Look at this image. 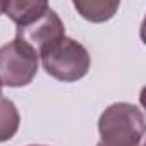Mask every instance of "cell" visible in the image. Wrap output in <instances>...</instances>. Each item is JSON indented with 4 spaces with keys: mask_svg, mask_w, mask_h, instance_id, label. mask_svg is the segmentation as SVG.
Returning a JSON list of instances; mask_svg holds the SVG:
<instances>
[{
    "mask_svg": "<svg viewBox=\"0 0 146 146\" xmlns=\"http://www.w3.org/2000/svg\"><path fill=\"white\" fill-rule=\"evenodd\" d=\"M144 115L139 107L125 102L112 103L98 119L102 141L96 146H143Z\"/></svg>",
    "mask_w": 146,
    "mask_h": 146,
    "instance_id": "1",
    "label": "cell"
},
{
    "mask_svg": "<svg viewBox=\"0 0 146 146\" xmlns=\"http://www.w3.org/2000/svg\"><path fill=\"white\" fill-rule=\"evenodd\" d=\"M46 74L62 83H76L83 79L91 67V57L84 45L64 36L40 53Z\"/></svg>",
    "mask_w": 146,
    "mask_h": 146,
    "instance_id": "2",
    "label": "cell"
},
{
    "mask_svg": "<svg viewBox=\"0 0 146 146\" xmlns=\"http://www.w3.org/2000/svg\"><path fill=\"white\" fill-rule=\"evenodd\" d=\"M38 65V52L17 38L0 46V81L5 86H28L36 76Z\"/></svg>",
    "mask_w": 146,
    "mask_h": 146,
    "instance_id": "3",
    "label": "cell"
},
{
    "mask_svg": "<svg viewBox=\"0 0 146 146\" xmlns=\"http://www.w3.org/2000/svg\"><path fill=\"white\" fill-rule=\"evenodd\" d=\"M64 36H65V26L52 7H48L45 14L38 17L35 23L16 29V38L35 48L38 55L55 41L62 40Z\"/></svg>",
    "mask_w": 146,
    "mask_h": 146,
    "instance_id": "4",
    "label": "cell"
},
{
    "mask_svg": "<svg viewBox=\"0 0 146 146\" xmlns=\"http://www.w3.org/2000/svg\"><path fill=\"white\" fill-rule=\"evenodd\" d=\"M50 5L43 0H9L4 2V14L16 23L17 28L35 23Z\"/></svg>",
    "mask_w": 146,
    "mask_h": 146,
    "instance_id": "5",
    "label": "cell"
},
{
    "mask_svg": "<svg viewBox=\"0 0 146 146\" xmlns=\"http://www.w3.org/2000/svg\"><path fill=\"white\" fill-rule=\"evenodd\" d=\"M119 2H103V0H91V2H74V9L79 16L90 23H105L110 21L119 11Z\"/></svg>",
    "mask_w": 146,
    "mask_h": 146,
    "instance_id": "6",
    "label": "cell"
},
{
    "mask_svg": "<svg viewBox=\"0 0 146 146\" xmlns=\"http://www.w3.org/2000/svg\"><path fill=\"white\" fill-rule=\"evenodd\" d=\"M21 117L12 100L0 96V143L9 141L19 131Z\"/></svg>",
    "mask_w": 146,
    "mask_h": 146,
    "instance_id": "7",
    "label": "cell"
},
{
    "mask_svg": "<svg viewBox=\"0 0 146 146\" xmlns=\"http://www.w3.org/2000/svg\"><path fill=\"white\" fill-rule=\"evenodd\" d=\"M0 14H4V2H0Z\"/></svg>",
    "mask_w": 146,
    "mask_h": 146,
    "instance_id": "8",
    "label": "cell"
},
{
    "mask_svg": "<svg viewBox=\"0 0 146 146\" xmlns=\"http://www.w3.org/2000/svg\"><path fill=\"white\" fill-rule=\"evenodd\" d=\"M2 86H4V84H2V81H0V96H2Z\"/></svg>",
    "mask_w": 146,
    "mask_h": 146,
    "instance_id": "9",
    "label": "cell"
},
{
    "mask_svg": "<svg viewBox=\"0 0 146 146\" xmlns=\"http://www.w3.org/2000/svg\"><path fill=\"white\" fill-rule=\"evenodd\" d=\"M29 146H45V144H29Z\"/></svg>",
    "mask_w": 146,
    "mask_h": 146,
    "instance_id": "10",
    "label": "cell"
}]
</instances>
